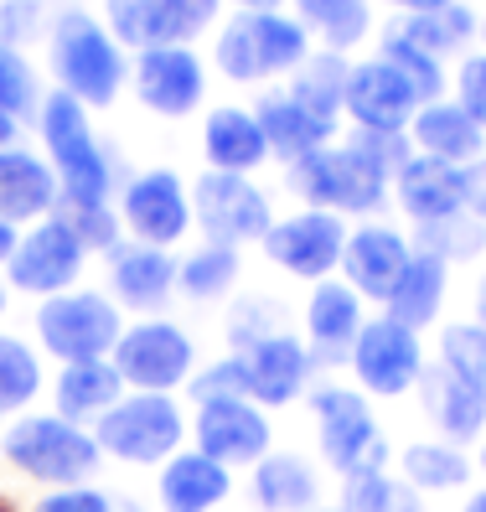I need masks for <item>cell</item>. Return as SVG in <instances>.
<instances>
[{
    "mask_svg": "<svg viewBox=\"0 0 486 512\" xmlns=\"http://www.w3.org/2000/svg\"><path fill=\"white\" fill-rule=\"evenodd\" d=\"M0 456L21 476L47 481V487H83L99 471V440L83 425H68L63 414H21L16 425L0 435Z\"/></svg>",
    "mask_w": 486,
    "mask_h": 512,
    "instance_id": "cell-1",
    "label": "cell"
},
{
    "mask_svg": "<svg viewBox=\"0 0 486 512\" xmlns=\"http://www.w3.org/2000/svg\"><path fill=\"white\" fill-rule=\"evenodd\" d=\"M52 68L63 78V94H73L83 109H104L119 99L125 83V57L114 37L88 16V11H63L52 26Z\"/></svg>",
    "mask_w": 486,
    "mask_h": 512,
    "instance_id": "cell-2",
    "label": "cell"
},
{
    "mask_svg": "<svg viewBox=\"0 0 486 512\" xmlns=\"http://www.w3.org/2000/svg\"><path fill=\"white\" fill-rule=\"evenodd\" d=\"M42 140L52 156V176L63 187L68 207H104L109 197V161L88 130V114L73 94L42 99Z\"/></svg>",
    "mask_w": 486,
    "mask_h": 512,
    "instance_id": "cell-3",
    "label": "cell"
},
{
    "mask_svg": "<svg viewBox=\"0 0 486 512\" xmlns=\"http://www.w3.org/2000/svg\"><path fill=\"white\" fill-rule=\"evenodd\" d=\"M388 166L378 156H368L362 145H321L316 156L295 161L290 182L295 192L316 202V213H373L388 197Z\"/></svg>",
    "mask_w": 486,
    "mask_h": 512,
    "instance_id": "cell-4",
    "label": "cell"
},
{
    "mask_svg": "<svg viewBox=\"0 0 486 512\" xmlns=\"http://www.w3.org/2000/svg\"><path fill=\"white\" fill-rule=\"evenodd\" d=\"M306 26L280 11H238L218 37V68L233 83H259L269 73H290L306 63Z\"/></svg>",
    "mask_w": 486,
    "mask_h": 512,
    "instance_id": "cell-5",
    "label": "cell"
},
{
    "mask_svg": "<svg viewBox=\"0 0 486 512\" xmlns=\"http://www.w3.org/2000/svg\"><path fill=\"white\" fill-rule=\"evenodd\" d=\"M181 435H187V419H181L171 394H125L94 425L99 450L114 456V461H125V466H161V461H171Z\"/></svg>",
    "mask_w": 486,
    "mask_h": 512,
    "instance_id": "cell-6",
    "label": "cell"
},
{
    "mask_svg": "<svg viewBox=\"0 0 486 512\" xmlns=\"http://www.w3.org/2000/svg\"><path fill=\"white\" fill-rule=\"evenodd\" d=\"M37 337L52 357L63 363H99L119 347V306L99 290H63L42 300L37 311Z\"/></svg>",
    "mask_w": 486,
    "mask_h": 512,
    "instance_id": "cell-7",
    "label": "cell"
},
{
    "mask_svg": "<svg viewBox=\"0 0 486 512\" xmlns=\"http://www.w3.org/2000/svg\"><path fill=\"white\" fill-rule=\"evenodd\" d=\"M316 409V435H321V456L331 471L347 476H362V471H383L388 461V445L378 435V419L368 409V399L357 388H321L311 399Z\"/></svg>",
    "mask_w": 486,
    "mask_h": 512,
    "instance_id": "cell-8",
    "label": "cell"
},
{
    "mask_svg": "<svg viewBox=\"0 0 486 512\" xmlns=\"http://www.w3.org/2000/svg\"><path fill=\"white\" fill-rule=\"evenodd\" d=\"M109 363L135 394H171L192 378V337L171 321H140L119 337Z\"/></svg>",
    "mask_w": 486,
    "mask_h": 512,
    "instance_id": "cell-9",
    "label": "cell"
},
{
    "mask_svg": "<svg viewBox=\"0 0 486 512\" xmlns=\"http://www.w3.org/2000/svg\"><path fill=\"white\" fill-rule=\"evenodd\" d=\"M352 373L357 383L368 388V394L378 399H399L409 394V388L424 378V347H419V331L399 326V321H362L357 331V342H352Z\"/></svg>",
    "mask_w": 486,
    "mask_h": 512,
    "instance_id": "cell-10",
    "label": "cell"
},
{
    "mask_svg": "<svg viewBox=\"0 0 486 512\" xmlns=\"http://www.w3.org/2000/svg\"><path fill=\"white\" fill-rule=\"evenodd\" d=\"M218 6H223V0H104L114 37L140 47V52H150V47H181L187 37H197L212 16H218Z\"/></svg>",
    "mask_w": 486,
    "mask_h": 512,
    "instance_id": "cell-11",
    "label": "cell"
},
{
    "mask_svg": "<svg viewBox=\"0 0 486 512\" xmlns=\"http://www.w3.org/2000/svg\"><path fill=\"white\" fill-rule=\"evenodd\" d=\"M192 435L202 456L218 466H259L269 456V419L249 399H202Z\"/></svg>",
    "mask_w": 486,
    "mask_h": 512,
    "instance_id": "cell-12",
    "label": "cell"
},
{
    "mask_svg": "<svg viewBox=\"0 0 486 512\" xmlns=\"http://www.w3.org/2000/svg\"><path fill=\"white\" fill-rule=\"evenodd\" d=\"M83 244L73 238V228L63 223V218H47V223H37L32 233L16 244V254H11V285L16 290H26V295H63L73 280H78V269H83Z\"/></svg>",
    "mask_w": 486,
    "mask_h": 512,
    "instance_id": "cell-13",
    "label": "cell"
},
{
    "mask_svg": "<svg viewBox=\"0 0 486 512\" xmlns=\"http://www.w3.org/2000/svg\"><path fill=\"white\" fill-rule=\"evenodd\" d=\"M342 249H347V228L337 213H300L285 223H269L264 233V254L300 280H326L342 264Z\"/></svg>",
    "mask_w": 486,
    "mask_h": 512,
    "instance_id": "cell-14",
    "label": "cell"
},
{
    "mask_svg": "<svg viewBox=\"0 0 486 512\" xmlns=\"http://www.w3.org/2000/svg\"><path fill=\"white\" fill-rule=\"evenodd\" d=\"M238 363H243V394H249V404H290L306 394L311 347L290 337V331L254 337L249 347H238Z\"/></svg>",
    "mask_w": 486,
    "mask_h": 512,
    "instance_id": "cell-15",
    "label": "cell"
},
{
    "mask_svg": "<svg viewBox=\"0 0 486 512\" xmlns=\"http://www.w3.org/2000/svg\"><path fill=\"white\" fill-rule=\"evenodd\" d=\"M197 218L212 233V244H249L269 233V202L254 182L233 171H207L197 182Z\"/></svg>",
    "mask_w": 486,
    "mask_h": 512,
    "instance_id": "cell-16",
    "label": "cell"
},
{
    "mask_svg": "<svg viewBox=\"0 0 486 512\" xmlns=\"http://www.w3.org/2000/svg\"><path fill=\"white\" fill-rule=\"evenodd\" d=\"M347 114L357 119V130L373 135H399L409 119L419 114V94L409 88V78L373 57V63H357L347 73Z\"/></svg>",
    "mask_w": 486,
    "mask_h": 512,
    "instance_id": "cell-17",
    "label": "cell"
},
{
    "mask_svg": "<svg viewBox=\"0 0 486 512\" xmlns=\"http://www.w3.org/2000/svg\"><path fill=\"white\" fill-rule=\"evenodd\" d=\"M125 223L145 249H166L176 244L192 223V202L176 171H140L125 187Z\"/></svg>",
    "mask_w": 486,
    "mask_h": 512,
    "instance_id": "cell-18",
    "label": "cell"
},
{
    "mask_svg": "<svg viewBox=\"0 0 486 512\" xmlns=\"http://www.w3.org/2000/svg\"><path fill=\"white\" fill-rule=\"evenodd\" d=\"M399 207L419 223H445L471 207V166H450L435 156H414L399 166Z\"/></svg>",
    "mask_w": 486,
    "mask_h": 512,
    "instance_id": "cell-19",
    "label": "cell"
},
{
    "mask_svg": "<svg viewBox=\"0 0 486 512\" xmlns=\"http://www.w3.org/2000/svg\"><path fill=\"white\" fill-rule=\"evenodd\" d=\"M202 63L187 52V47H150L140 52V63H135V94L145 109H156L166 119H181V114H192L202 104Z\"/></svg>",
    "mask_w": 486,
    "mask_h": 512,
    "instance_id": "cell-20",
    "label": "cell"
},
{
    "mask_svg": "<svg viewBox=\"0 0 486 512\" xmlns=\"http://www.w3.org/2000/svg\"><path fill=\"white\" fill-rule=\"evenodd\" d=\"M409 264V244L393 228H357L347 233V249H342V269H347V285L368 300H388L393 285H399Z\"/></svg>",
    "mask_w": 486,
    "mask_h": 512,
    "instance_id": "cell-21",
    "label": "cell"
},
{
    "mask_svg": "<svg viewBox=\"0 0 486 512\" xmlns=\"http://www.w3.org/2000/svg\"><path fill=\"white\" fill-rule=\"evenodd\" d=\"M362 331V300L352 285H337L326 280L311 290V306H306V337H311V352L321 363H342L352 357V342Z\"/></svg>",
    "mask_w": 486,
    "mask_h": 512,
    "instance_id": "cell-22",
    "label": "cell"
},
{
    "mask_svg": "<svg viewBox=\"0 0 486 512\" xmlns=\"http://www.w3.org/2000/svg\"><path fill=\"white\" fill-rule=\"evenodd\" d=\"M228 492V466L207 461L202 450H176L161 471V512H212L218 502H228Z\"/></svg>",
    "mask_w": 486,
    "mask_h": 512,
    "instance_id": "cell-23",
    "label": "cell"
},
{
    "mask_svg": "<svg viewBox=\"0 0 486 512\" xmlns=\"http://www.w3.org/2000/svg\"><path fill=\"white\" fill-rule=\"evenodd\" d=\"M57 176L47 161L26 156V150H0V223H32L57 207Z\"/></svg>",
    "mask_w": 486,
    "mask_h": 512,
    "instance_id": "cell-24",
    "label": "cell"
},
{
    "mask_svg": "<svg viewBox=\"0 0 486 512\" xmlns=\"http://www.w3.org/2000/svg\"><path fill=\"white\" fill-rule=\"evenodd\" d=\"M109 290L125 311H161L176 290V264L166 249H125L109 264Z\"/></svg>",
    "mask_w": 486,
    "mask_h": 512,
    "instance_id": "cell-25",
    "label": "cell"
},
{
    "mask_svg": "<svg viewBox=\"0 0 486 512\" xmlns=\"http://www.w3.org/2000/svg\"><path fill=\"white\" fill-rule=\"evenodd\" d=\"M254 119H259L269 150H280L285 161L316 156V150L331 140V130H337V125H326V119H316L311 109H300L290 94H264L259 109H254Z\"/></svg>",
    "mask_w": 486,
    "mask_h": 512,
    "instance_id": "cell-26",
    "label": "cell"
},
{
    "mask_svg": "<svg viewBox=\"0 0 486 512\" xmlns=\"http://www.w3.org/2000/svg\"><path fill=\"white\" fill-rule=\"evenodd\" d=\"M119 399H125V378L114 373L109 357H99V363H68L57 373V414H63L68 425L104 419Z\"/></svg>",
    "mask_w": 486,
    "mask_h": 512,
    "instance_id": "cell-27",
    "label": "cell"
},
{
    "mask_svg": "<svg viewBox=\"0 0 486 512\" xmlns=\"http://www.w3.org/2000/svg\"><path fill=\"white\" fill-rule=\"evenodd\" d=\"M414 140L424 156H435V161H450V166H466L481 156V145H486V130L476 125V119L461 109V104H424L414 114Z\"/></svg>",
    "mask_w": 486,
    "mask_h": 512,
    "instance_id": "cell-28",
    "label": "cell"
},
{
    "mask_svg": "<svg viewBox=\"0 0 486 512\" xmlns=\"http://www.w3.org/2000/svg\"><path fill=\"white\" fill-rule=\"evenodd\" d=\"M321 481L316 466L295 450H280V456H264L254 466V502L264 512H316Z\"/></svg>",
    "mask_w": 486,
    "mask_h": 512,
    "instance_id": "cell-29",
    "label": "cell"
},
{
    "mask_svg": "<svg viewBox=\"0 0 486 512\" xmlns=\"http://www.w3.org/2000/svg\"><path fill=\"white\" fill-rule=\"evenodd\" d=\"M440 300H445V259L419 249V254H409L404 275H399V285H393V295L383 306H388V321L419 331L440 316Z\"/></svg>",
    "mask_w": 486,
    "mask_h": 512,
    "instance_id": "cell-30",
    "label": "cell"
},
{
    "mask_svg": "<svg viewBox=\"0 0 486 512\" xmlns=\"http://www.w3.org/2000/svg\"><path fill=\"white\" fill-rule=\"evenodd\" d=\"M202 145H207L212 171H233V176L264 166V156H269V140L259 130V119L243 114V109H218L212 114L207 130H202Z\"/></svg>",
    "mask_w": 486,
    "mask_h": 512,
    "instance_id": "cell-31",
    "label": "cell"
},
{
    "mask_svg": "<svg viewBox=\"0 0 486 512\" xmlns=\"http://www.w3.org/2000/svg\"><path fill=\"white\" fill-rule=\"evenodd\" d=\"M430 414L445 435V445H466L486 430V388L455 373H430Z\"/></svg>",
    "mask_w": 486,
    "mask_h": 512,
    "instance_id": "cell-32",
    "label": "cell"
},
{
    "mask_svg": "<svg viewBox=\"0 0 486 512\" xmlns=\"http://www.w3.org/2000/svg\"><path fill=\"white\" fill-rule=\"evenodd\" d=\"M347 63L342 52H321V57H306L300 63V78L290 88V99L300 109H311L316 119H326V125H337V114L347 109Z\"/></svg>",
    "mask_w": 486,
    "mask_h": 512,
    "instance_id": "cell-33",
    "label": "cell"
},
{
    "mask_svg": "<svg viewBox=\"0 0 486 512\" xmlns=\"http://www.w3.org/2000/svg\"><path fill=\"white\" fill-rule=\"evenodd\" d=\"M399 466H404V481L414 492H450V487H466L471 481V461L455 445H445V440L409 445L399 456Z\"/></svg>",
    "mask_w": 486,
    "mask_h": 512,
    "instance_id": "cell-34",
    "label": "cell"
},
{
    "mask_svg": "<svg viewBox=\"0 0 486 512\" xmlns=\"http://www.w3.org/2000/svg\"><path fill=\"white\" fill-rule=\"evenodd\" d=\"M409 47H419L424 57H440L445 52H455V47H466L471 42V32H476V16L455 0V6H440V11H424V16H409L404 26H393Z\"/></svg>",
    "mask_w": 486,
    "mask_h": 512,
    "instance_id": "cell-35",
    "label": "cell"
},
{
    "mask_svg": "<svg viewBox=\"0 0 486 512\" xmlns=\"http://www.w3.org/2000/svg\"><path fill=\"white\" fill-rule=\"evenodd\" d=\"M233 280H238V249L228 244H202L197 254L176 264V285L187 300H218L233 290Z\"/></svg>",
    "mask_w": 486,
    "mask_h": 512,
    "instance_id": "cell-36",
    "label": "cell"
},
{
    "mask_svg": "<svg viewBox=\"0 0 486 512\" xmlns=\"http://www.w3.org/2000/svg\"><path fill=\"white\" fill-rule=\"evenodd\" d=\"M300 26H316L331 52L368 37V6L362 0H295Z\"/></svg>",
    "mask_w": 486,
    "mask_h": 512,
    "instance_id": "cell-37",
    "label": "cell"
},
{
    "mask_svg": "<svg viewBox=\"0 0 486 512\" xmlns=\"http://www.w3.org/2000/svg\"><path fill=\"white\" fill-rule=\"evenodd\" d=\"M342 512H424V502L409 481H393L388 471H362L347 476Z\"/></svg>",
    "mask_w": 486,
    "mask_h": 512,
    "instance_id": "cell-38",
    "label": "cell"
},
{
    "mask_svg": "<svg viewBox=\"0 0 486 512\" xmlns=\"http://www.w3.org/2000/svg\"><path fill=\"white\" fill-rule=\"evenodd\" d=\"M37 388H42L37 352L26 347L21 337H0V419L32 404Z\"/></svg>",
    "mask_w": 486,
    "mask_h": 512,
    "instance_id": "cell-39",
    "label": "cell"
},
{
    "mask_svg": "<svg viewBox=\"0 0 486 512\" xmlns=\"http://www.w3.org/2000/svg\"><path fill=\"white\" fill-rule=\"evenodd\" d=\"M440 368L486 388V326H476V321L471 326H445V337H440Z\"/></svg>",
    "mask_w": 486,
    "mask_h": 512,
    "instance_id": "cell-40",
    "label": "cell"
},
{
    "mask_svg": "<svg viewBox=\"0 0 486 512\" xmlns=\"http://www.w3.org/2000/svg\"><path fill=\"white\" fill-rule=\"evenodd\" d=\"M383 63H393L404 78H409V88L424 99V104H435L440 99V88H445V78H440V63L435 57H424L419 47H409L399 32H388L383 37Z\"/></svg>",
    "mask_w": 486,
    "mask_h": 512,
    "instance_id": "cell-41",
    "label": "cell"
},
{
    "mask_svg": "<svg viewBox=\"0 0 486 512\" xmlns=\"http://www.w3.org/2000/svg\"><path fill=\"white\" fill-rule=\"evenodd\" d=\"M419 244L435 259H476L481 254V223L466 218V213L445 218V223H430V228H419Z\"/></svg>",
    "mask_w": 486,
    "mask_h": 512,
    "instance_id": "cell-42",
    "label": "cell"
},
{
    "mask_svg": "<svg viewBox=\"0 0 486 512\" xmlns=\"http://www.w3.org/2000/svg\"><path fill=\"white\" fill-rule=\"evenodd\" d=\"M0 109H6L11 119L37 109V73L26 68V57L16 47H6V42H0Z\"/></svg>",
    "mask_w": 486,
    "mask_h": 512,
    "instance_id": "cell-43",
    "label": "cell"
},
{
    "mask_svg": "<svg viewBox=\"0 0 486 512\" xmlns=\"http://www.w3.org/2000/svg\"><path fill=\"white\" fill-rule=\"evenodd\" d=\"M57 218L73 228V238L83 249H114L119 244V223H114L109 207H63Z\"/></svg>",
    "mask_w": 486,
    "mask_h": 512,
    "instance_id": "cell-44",
    "label": "cell"
},
{
    "mask_svg": "<svg viewBox=\"0 0 486 512\" xmlns=\"http://www.w3.org/2000/svg\"><path fill=\"white\" fill-rule=\"evenodd\" d=\"M455 94H461L455 104H461V109L476 119V125L486 130V52H481V57H466V63H461V78H455Z\"/></svg>",
    "mask_w": 486,
    "mask_h": 512,
    "instance_id": "cell-45",
    "label": "cell"
},
{
    "mask_svg": "<svg viewBox=\"0 0 486 512\" xmlns=\"http://www.w3.org/2000/svg\"><path fill=\"white\" fill-rule=\"evenodd\" d=\"M37 512H114V497L94 492V487H63L37 502Z\"/></svg>",
    "mask_w": 486,
    "mask_h": 512,
    "instance_id": "cell-46",
    "label": "cell"
},
{
    "mask_svg": "<svg viewBox=\"0 0 486 512\" xmlns=\"http://www.w3.org/2000/svg\"><path fill=\"white\" fill-rule=\"evenodd\" d=\"M37 21H42L37 0H6V6H0V42L11 47V42H21V37H32Z\"/></svg>",
    "mask_w": 486,
    "mask_h": 512,
    "instance_id": "cell-47",
    "label": "cell"
},
{
    "mask_svg": "<svg viewBox=\"0 0 486 512\" xmlns=\"http://www.w3.org/2000/svg\"><path fill=\"white\" fill-rule=\"evenodd\" d=\"M471 213H476V223L486 228V161L471 166Z\"/></svg>",
    "mask_w": 486,
    "mask_h": 512,
    "instance_id": "cell-48",
    "label": "cell"
},
{
    "mask_svg": "<svg viewBox=\"0 0 486 512\" xmlns=\"http://www.w3.org/2000/svg\"><path fill=\"white\" fill-rule=\"evenodd\" d=\"M388 6H404L409 16H424V11H440V6H455V0H388Z\"/></svg>",
    "mask_w": 486,
    "mask_h": 512,
    "instance_id": "cell-49",
    "label": "cell"
},
{
    "mask_svg": "<svg viewBox=\"0 0 486 512\" xmlns=\"http://www.w3.org/2000/svg\"><path fill=\"white\" fill-rule=\"evenodd\" d=\"M16 244H21V238H16V228H11V223H0V264H11Z\"/></svg>",
    "mask_w": 486,
    "mask_h": 512,
    "instance_id": "cell-50",
    "label": "cell"
},
{
    "mask_svg": "<svg viewBox=\"0 0 486 512\" xmlns=\"http://www.w3.org/2000/svg\"><path fill=\"white\" fill-rule=\"evenodd\" d=\"M11 140H16V119L0 109V150H11Z\"/></svg>",
    "mask_w": 486,
    "mask_h": 512,
    "instance_id": "cell-51",
    "label": "cell"
},
{
    "mask_svg": "<svg viewBox=\"0 0 486 512\" xmlns=\"http://www.w3.org/2000/svg\"><path fill=\"white\" fill-rule=\"evenodd\" d=\"M238 6H243V11H280L285 0H238Z\"/></svg>",
    "mask_w": 486,
    "mask_h": 512,
    "instance_id": "cell-52",
    "label": "cell"
},
{
    "mask_svg": "<svg viewBox=\"0 0 486 512\" xmlns=\"http://www.w3.org/2000/svg\"><path fill=\"white\" fill-rule=\"evenodd\" d=\"M476 326H486V280L476 285Z\"/></svg>",
    "mask_w": 486,
    "mask_h": 512,
    "instance_id": "cell-53",
    "label": "cell"
},
{
    "mask_svg": "<svg viewBox=\"0 0 486 512\" xmlns=\"http://www.w3.org/2000/svg\"><path fill=\"white\" fill-rule=\"evenodd\" d=\"M466 512H486V487H481V492H476V497L466 502Z\"/></svg>",
    "mask_w": 486,
    "mask_h": 512,
    "instance_id": "cell-54",
    "label": "cell"
},
{
    "mask_svg": "<svg viewBox=\"0 0 486 512\" xmlns=\"http://www.w3.org/2000/svg\"><path fill=\"white\" fill-rule=\"evenodd\" d=\"M114 512H145V507H135V502H114Z\"/></svg>",
    "mask_w": 486,
    "mask_h": 512,
    "instance_id": "cell-55",
    "label": "cell"
},
{
    "mask_svg": "<svg viewBox=\"0 0 486 512\" xmlns=\"http://www.w3.org/2000/svg\"><path fill=\"white\" fill-rule=\"evenodd\" d=\"M481 471H486V430H481Z\"/></svg>",
    "mask_w": 486,
    "mask_h": 512,
    "instance_id": "cell-56",
    "label": "cell"
},
{
    "mask_svg": "<svg viewBox=\"0 0 486 512\" xmlns=\"http://www.w3.org/2000/svg\"><path fill=\"white\" fill-rule=\"evenodd\" d=\"M0 512H11V502H6V497H0Z\"/></svg>",
    "mask_w": 486,
    "mask_h": 512,
    "instance_id": "cell-57",
    "label": "cell"
},
{
    "mask_svg": "<svg viewBox=\"0 0 486 512\" xmlns=\"http://www.w3.org/2000/svg\"><path fill=\"white\" fill-rule=\"evenodd\" d=\"M316 512H342V507H316Z\"/></svg>",
    "mask_w": 486,
    "mask_h": 512,
    "instance_id": "cell-58",
    "label": "cell"
},
{
    "mask_svg": "<svg viewBox=\"0 0 486 512\" xmlns=\"http://www.w3.org/2000/svg\"><path fill=\"white\" fill-rule=\"evenodd\" d=\"M0 311H6V290H0Z\"/></svg>",
    "mask_w": 486,
    "mask_h": 512,
    "instance_id": "cell-59",
    "label": "cell"
},
{
    "mask_svg": "<svg viewBox=\"0 0 486 512\" xmlns=\"http://www.w3.org/2000/svg\"><path fill=\"white\" fill-rule=\"evenodd\" d=\"M481 32H486V26H481Z\"/></svg>",
    "mask_w": 486,
    "mask_h": 512,
    "instance_id": "cell-60",
    "label": "cell"
}]
</instances>
